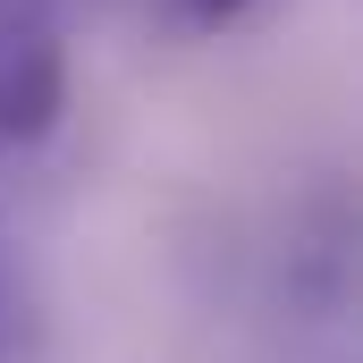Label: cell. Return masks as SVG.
Wrapping results in <instances>:
<instances>
[{
	"mask_svg": "<svg viewBox=\"0 0 363 363\" xmlns=\"http://www.w3.org/2000/svg\"><path fill=\"white\" fill-rule=\"evenodd\" d=\"M254 0H169V17L178 26H194V34H220V26H237Z\"/></svg>",
	"mask_w": 363,
	"mask_h": 363,
	"instance_id": "obj_2",
	"label": "cell"
},
{
	"mask_svg": "<svg viewBox=\"0 0 363 363\" xmlns=\"http://www.w3.org/2000/svg\"><path fill=\"white\" fill-rule=\"evenodd\" d=\"M68 101V51L51 0H0V144H43Z\"/></svg>",
	"mask_w": 363,
	"mask_h": 363,
	"instance_id": "obj_1",
	"label": "cell"
}]
</instances>
